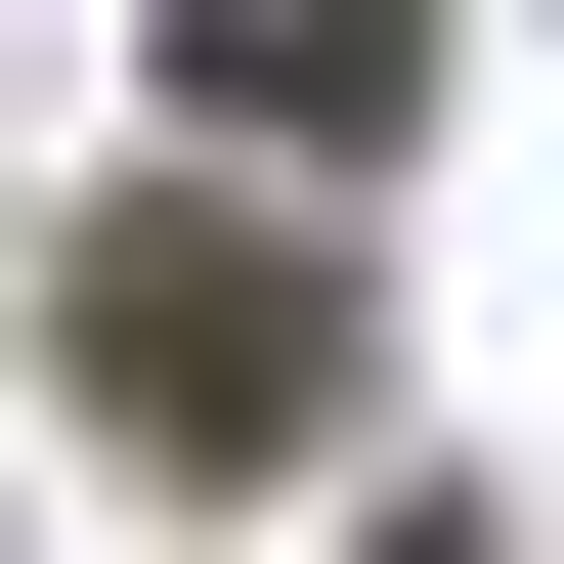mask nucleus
Instances as JSON below:
<instances>
[{
  "mask_svg": "<svg viewBox=\"0 0 564 564\" xmlns=\"http://www.w3.org/2000/svg\"><path fill=\"white\" fill-rule=\"evenodd\" d=\"M87 391H131L174 478H261V434L348 391V261H261V217H131V261H87Z\"/></svg>",
  "mask_w": 564,
  "mask_h": 564,
  "instance_id": "f257e3e1",
  "label": "nucleus"
},
{
  "mask_svg": "<svg viewBox=\"0 0 564 564\" xmlns=\"http://www.w3.org/2000/svg\"><path fill=\"white\" fill-rule=\"evenodd\" d=\"M217 131H434V0H174Z\"/></svg>",
  "mask_w": 564,
  "mask_h": 564,
  "instance_id": "f03ea898",
  "label": "nucleus"
}]
</instances>
